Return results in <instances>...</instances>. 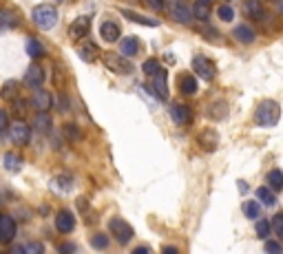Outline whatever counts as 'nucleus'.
Wrapping results in <instances>:
<instances>
[{
  "label": "nucleus",
  "mask_w": 283,
  "mask_h": 254,
  "mask_svg": "<svg viewBox=\"0 0 283 254\" xmlns=\"http://www.w3.org/2000/svg\"><path fill=\"white\" fill-rule=\"evenodd\" d=\"M279 117H281V106L274 100H263L255 111V122L259 126H274L279 124Z\"/></svg>",
  "instance_id": "nucleus-1"
},
{
  "label": "nucleus",
  "mask_w": 283,
  "mask_h": 254,
  "mask_svg": "<svg viewBox=\"0 0 283 254\" xmlns=\"http://www.w3.org/2000/svg\"><path fill=\"white\" fill-rule=\"evenodd\" d=\"M31 18L35 22V27L42 29V31H49L58 25V9L51 7V5H38L31 11Z\"/></svg>",
  "instance_id": "nucleus-2"
},
{
  "label": "nucleus",
  "mask_w": 283,
  "mask_h": 254,
  "mask_svg": "<svg viewBox=\"0 0 283 254\" xmlns=\"http://www.w3.org/2000/svg\"><path fill=\"white\" fill-rule=\"evenodd\" d=\"M108 232H111V237H115V241L119 245H126L131 243L135 237V230L131 223H126L124 219H119V217H113L111 221H108Z\"/></svg>",
  "instance_id": "nucleus-3"
},
{
  "label": "nucleus",
  "mask_w": 283,
  "mask_h": 254,
  "mask_svg": "<svg viewBox=\"0 0 283 254\" xmlns=\"http://www.w3.org/2000/svg\"><path fill=\"white\" fill-rule=\"evenodd\" d=\"M168 11H171V18L177 20L179 25H190L192 22V5L188 0H171L168 3Z\"/></svg>",
  "instance_id": "nucleus-4"
},
{
  "label": "nucleus",
  "mask_w": 283,
  "mask_h": 254,
  "mask_svg": "<svg viewBox=\"0 0 283 254\" xmlns=\"http://www.w3.org/2000/svg\"><path fill=\"white\" fill-rule=\"evenodd\" d=\"M192 71H195L199 77H204L206 82L215 80V75H217L215 64L210 62L208 58H204V56H195V58H192Z\"/></svg>",
  "instance_id": "nucleus-5"
},
{
  "label": "nucleus",
  "mask_w": 283,
  "mask_h": 254,
  "mask_svg": "<svg viewBox=\"0 0 283 254\" xmlns=\"http://www.w3.org/2000/svg\"><path fill=\"white\" fill-rule=\"evenodd\" d=\"M9 137L16 146H25V144H29V137H31V129L25 122H14L9 126Z\"/></svg>",
  "instance_id": "nucleus-6"
},
{
  "label": "nucleus",
  "mask_w": 283,
  "mask_h": 254,
  "mask_svg": "<svg viewBox=\"0 0 283 254\" xmlns=\"http://www.w3.org/2000/svg\"><path fill=\"white\" fill-rule=\"evenodd\" d=\"M16 237V221L7 215H0V245H9Z\"/></svg>",
  "instance_id": "nucleus-7"
},
{
  "label": "nucleus",
  "mask_w": 283,
  "mask_h": 254,
  "mask_svg": "<svg viewBox=\"0 0 283 254\" xmlns=\"http://www.w3.org/2000/svg\"><path fill=\"white\" fill-rule=\"evenodd\" d=\"M102 62H104L106 69L115 71V73H129L131 71V64L124 60V53L122 56H117V53H106V56L102 58Z\"/></svg>",
  "instance_id": "nucleus-8"
},
{
  "label": "nucleus",
  "mask_w": 283,
  "mask_h": 254,
  "mask_svg": "<svg viewBox=\"0 0 283 254\" xmlns=\"http://www.w3.org/2000/svg\"><path fill=\"white\" fill-rule=\"evenodd\" d=\"M153 93L157 100H168V80H166V71L159 69L157 73L153 75Z\"/></svg>",
  "instance_id": "nucleus-9"
},
{
  "label": "nucleus",
  "mask_w": 283,
  "mask_h": 254,
  "mask_svg": "<svg viewBox=\"0 0 283 254\" xmlns=\"http://www.w3.org/2000/svg\"><path fill=\"white\" fill-rule=\"evenodd\" d=\"M89 29H91V20H89L87 16H80V18H75V20L71 22L69 35H71L73 40H82L84 35L89 33Z\"/></svg>",
  "instance_id": "nucleus-10"
},
{
  "label": "nucleus",
  "mask_w": 283,
  "mask_h": 254,
  "mask_svg": "<svg viewBox=\"0 0 283 254\" xmlns=\"http://www.w3.org/2000/svg\"><path fill=\"white\" fill-rule=\"evenodd\" d=\"M42 82H45V71H42V66L40 64H31L27 69V73H25V84L29 89H40L42 87Z\"/></svg>",
  "instance_id": "nucleus-11"
},
{
  "label": "nucleus",
  "mask_w": 283,
  "mask_h": 254,
  "mask_svg": "<svg viewBox=\"0 0 283 254\" xmlns=\"http://www.w3.org/2000/svg\"><path fill=\"white\" fill-rule=\"evenodd\" d=\"M56 228L62 234L73 232V228H75V217H73V213H71V210H60V213L56 215Z\"/></svg>",
  "instance_id": "nucleus-12"
},
{
  "label": "nucleus",
  "mask_w": 283,
  "mask_h": 254,
  "mask_svg": "<svg viewBox=\"0 0 283 254\" xmlns=\"http://www.w3.org/2000/svg\"><path fill=\"white\" fill-rule=\"evenodd\" d=\"M51 104H53L51 93H47V91H42V89H35V91H33V95H31V106L35 108V111H49Z\"/></svg>",
  "instance_id": "nucleus-13"
},
{
  "label": "nucleus",
  "mask_w": 283,
  "mask_h": 254,
  "mask_svg": "<svg viewBox=\"0 0 283 254\" xmlns=\"http://www.w3.org/2000/svg\"><path fill=\"white\" fill-rule=\"evenodd\" d=\"M190 108L188 106H184V104H173L171 106V119L175 122L177 126H186L190 122Z\"/></svg>",
  "instance_id": "nucleus-14"
},
{
  "label": "nucleus",
  "mask_w": 283,
  "mask_h": 254,
  "mask_svg": "<svg viewBox=\"0 0 283 254\" xmlns=\"http://www.w3.org/2000/svg\"><path fill=\"white\" fill-rule=\"evenodd\" d=\"M100 35H102V40H104L106 45L117 42L119 40V27L115 25V22H111V20H104L102 22V27H100Z\"/></svg>",
  "instance_id": "nucleus-15"
},
{
  "label": "nucleus",
  "mask_w": 283,
  "mask_h": 254,
  "mask_svg": "<svg viewBox=\"0 0 283 254\" xmlns=\"http://www.w3.org/2000/svg\"><path fill=\"white\" fill-rule=\"evenodd\" d=\"M33 129L38 131V133H42V135L51 133V129H53L51 115L47 113V111H38V113H35V117H33Z\"/></svg>",
  "instance_id": "nucleus-16"
},
{
  "label": "nucleus",
  "mask_w": 283,
  "mask_h": 254,
  "mask_svg": "<svg viewBox=\"0 0 283 254\" xmlns=\"http://www.w3.org/2000/svg\"><path fill=\"white\" fill-rule=\"evenodd\" d=\"M232 38L237 42H241V45H252L255 38H257V33L252 31V27H248V25H239V27L232 29Z\"/></svg>",
  "instance_id": "nucleus-17"
},
{
  "label": "nucleus",
  "mask_w": 283,
  "mask_h": 254,
  "mask_svg": "<svg viewBox=\"0 0 283 254\" xmlns=\"http://www.w3.org/2000/svg\"><path fill=\"white\" fill-rule=\"evenodd\" d=\"M244 14L250 18V20H261L263 18V7L259 0H246L244 3Z\"/></svg>",
  "instance_id": "nucleus-18"
},
{
  "label": "nucleus",
  "mask_w": 283,
  "mask_h": 254,
  "mask_svg": "<svg viewBox=\"0 0 283 254\" xmlns=\"http://www.w3.org/2000/svg\"><path fill=\"white\" fill-rule=\"evenodd\" d=\"M122 16L129 18V20L137 22V25H144V27H157L159 22L155 18H148V16H142V14H135V11H129V9H122Z\"/></svg>",
  "instance_id": "nucleus-19"
},
{
  "label": "nucleus",
  "mask_w": 283,
  "mask_h": 254,
  "mask_svg": "<svg viewBox=\"0 0 283 254\" xmlns=\"http://www.w3.org/2000/svg\"><path fill=\"white\" fill-rule=\"evenodd\" d=\"M18 95H20V89H18V82L16 80H9L3 84V91H0V98L5 102H14Z\"/></svg>",
  "instance_id": "nucleus-20"
},
{
  "label": "nucleus",
  "mask_w": 283,
  "mask_h": 254,
  "mask_svg": "<svg viewBox=\"0 0 283 254\" xmlns=\"http://www.w3.org/2000/svg\"><path fill=\"white\" fill-rule=\"evenodd\" d=\"M179 91H182L184 95H195L197 93V80H195V75L184 73L182 80H179Z\"/></svg>",
  "instance_id": "nucleus-21"
},
{
  "label": "nucleus",
  "mask_w": 283,
  "mask_h": 254,
  "mask_svg": "<svg viewBox=\"0 0 283 254\" xmlns=\"http://www.w3.org/2000/svg\"><path fill=\"white\" fill-rule=\"evenodd\" d=\"M119 49H122V53L126 58H131V56H135L137 51H140V42H137V38H124L122 42H119Z\"/></svg>",
  "instance_id": "nucleus-22"
},
{
  "label": "nucleus",
  "mask_w": 283,
  "mask_h": 254,
  "mask_svg": "<svg viewBox=\"0 0 283 254\" xmlns=\"http://www.w3.org/2000/svg\"><path fill=\"white\" fill-rule=\"evenodd\" d=\"M18 27V16L9 9H0V29H14Z\"/></svg>",
  "instance_id": "nucleus-23"
},
{
  "label": "nucleus",
  "mask_w": 283,
  "mask_h": 254,
  "mask_svg": "<svg viewBox=\"0 0 283 254\" xmlns=\"http://www.w3.org/2000/svg\"><path fill=\"white\" fill-rule=\"evenodd\" d=\"M257 199H259V201H261L263 205H274V203H276L274 190L270 188V186H261V188H257Z\"/></svg>",
  "instance_id": "nucleus-24"
},
{
  "label": "nucleus",
  "mask_w": 283,
  "mask_h": 254,
  "mask_svg": "<svg viewBox=\"0 0 283 254\" xmlns=\"http://www.w3.org/2000/svg\"><path fill=\"white\" fill-rule=\"evenodd\" d=\"M266 184L272 188L274 192H279L283 190V173L279 171V168H274V171H270L268 173V179H266Z\"/></svg>",
  "instance_id": "nucleus-25"
},
{
  "label": "nucleus",
  "mask_w": 283,
  "mask_h": 254,
  "mask_svg": "<svg viewBox=\"0 0 283 254\" xmlns=\"http://www.w3.org/2000/svg\"><path fill=\"white\" fill-rule=\"evenodd\" d=\"M77 56H80L84 62H95V60H98V47H93V45H84V47H80V49H77Z\"/></svg>",
  "instance_id": "nucleus-26"
},
{
  "label": "nucleus",
  "mask_w": 283,
  "mask_h": 254,
  "mask_svg": "<svg viewBox=\"0 0 283 254\" xmlns=\"http://www.w3.org/2000/svg\"><path fill=\"white\" fill-rule=\"evenodd\" d=\"M192 16H195L197 20H208V16H210L208 0H197V3L192 5Z\"/></svg>",
  "instance_id": "nucleus-27"
},
{
  "label": "nucleus",
  "mask_w": 283,
  "mask_h": 254,
  "mask_svg": "<svg viewBox=\"0 0 283 254\" xmlns=\"http://www.w3.org/2000/svg\"><path fill=\"white\" fill-rule=\"evenodd\" d=\"M27 53H29L31 58H40V56H45L47 51H45V47H42V42H40V40L31 38V40L27 42Z\"/></svg>",
  "instance_id": "nucleus-28"
},
{
  "label": "nucleus",
  "mask_w": 283,
  "mask_h": 254,
  "mask_svg": "<svg viewBox=\"0 0 283 254\" xmlns=\"http://www.w3.org/2000/svg\"><path fill=\"white\" fill-rule=\"evenodd\" d=\"M244 215L248 217V219H259V215H261V205H259L257 201H246L244 203Z\"/></svg>",
  "instance_id": "nucleus-29"
},
{
  "label": "nucleus",
  "mask_w": 283,
  "mask_h": 254,
  "mask_svg": "<svg viewBox=\"0 0 283 254\" xmlns=\"http://www.w3.org/2000/svg\"><path fill=\"white\" fill-rule=\"evenodd\" d=\"M270 232H272V223L268 219H259L257 221V237L259 239H268Z\"/></svg>",
  "instance_id": "nucleus-30"
},
{
  "label": "nucleus",
  "mask_w": 283,
  "mask_h": 254,
  "mask_svg": "<svg viewBox=\"0 0 283 254\" xmlns=\"http://www.w3.org/2000/svg\"><path fill=\"white\" fill-rule=\"evenodd\" d=\"M20 164H22V161L18 159L16 155H11V153L5 155V168H7L9 173H18V171H20Z\"/></svg>",
  "instance_id": "nucleus-31"
},
{
  "label": "nucleus",
  "mask_w": 283,
  "mask_h": 254,
  "mask_svg": "<svg viewBox=\"0 0 283 254\" xmlns=\"http://www.w3.org/2000/svg\"><path fill=\"white\" fill-rule=\"evenodd\" d=\"M199 142L204 144V148H206V150H215V144H217V135H215L213 131H206V133H204V135L199 137Z\"/></svg>",
  "instance_id": "nucleus-32"
},
{
  "label": "nucleus",
  "mask_w": 283,
  "mask_h": 254,
  "mask_svg": "<svg viewBox=\"0 0 283 254\" xmlns=\"http://www.w3.org/2000/svg\"><path fill=\"white\" fill-rule=\"evenodd\" d=\"M217 14H219V18H221L224 22H232V20H234V9L230 7V5H221Z\"/></svg>",
  "instance_id": "nucleus-33"
},
{
  "label": "nucleus",
  "mask_w": 283,
  "mask_h": 254,
  "mask_svg": "<svg viewBox=\"0 0 283 254\" xmlns=\"http://www.w3.org/2000/svg\"><path fill=\"white\" fill-rule=\"evenodd\" d=\"M142 69H144V73H146V75H155V73H157V71L161 69V66H159V60H146Z\"/></svg>",
  "instance_id": "nucleus-34"
},
{
  "label": "nucleus",
  "mask_w": 283,
  "mask_h": 254,
  "mask_svg": "<svg viewBox=\"0 0 283 254\" xmlns=\"http://www.w3.org/2000/svg\"><path fill=\"white\" fill-rule=\"evenodd\" d=\"M91 245L95 247V250H104V247H108V237L106 234H95V237L91 239Z\"/></svg>",
  "instance_id": "nucleus-35"
},
{
  "label": "nucleus",
  "mask_w": 283,
  "mask_h": 254,
  "mask_svg": "<svg viewBox=\"0 0 283 254\" xmlns=\"http://www.w3.org/2000/svg\"><path fill=\"white\" fill-rule=\"evenodd\" d=\"M22 252H25V254H42V252H45V245H42V243H35V241H31V243L22 245Z\"/></svg>",
  "instance_id": "nucleus-36"
},
{
  "label": "nucleus",
  "mask_w": 283,
  "mask_h": 254,
  "mask_svg": "<svg viewBox=\"0 0 283 254\" xmlns=\"http://www.w3.org/2000/svg\"><path fill=\"white\" fill-rule=\"evenodd\" d=\"M272 230L279 237L283 239V213H279V215H274V221H272Z\"/></svg>",
  "instance_id": "nucleus-37"
},
{
  "label": "nucleus",
  "mask_w": 283,
  "mask_h": 254,
  "mask_svg": "<svg viewBox=\"0 0 283 254\" xmlns=\"http://www.w3.org/2000/svg\"><path fill=\"white\" fill-rule=\"evenodd\" d=\"M64 131H67V135L69 137H73V140H80V129H77V126L75 124H67V126H64Z\"/></svg>",
  "instance_id": "nucleus-38"
},
{
  "label": "nucleus",
  "mask_w": 283,
  "mask_h": 254,
  "mask_svg": "<svg viewBox=\"0 0 283 254\" xmlns=\"http://www.w3.org/2000/svg\"><path fill=\"white\" fill-rule=\"evenodd\" d=\"M9 115H7V111H0V133L3 131H9Z\"/></svg>",
  "instance_id": "nucleus-39"
},
{
  "label": "nucleus",
  "mask_w": 283,
  "mask_h": 254,
  "mask_svg": "<svg viewBox=\"0 0 283 254\" xmlns=\"http://www.w3.org/2000/svg\"><path fill=\"white\" fill-rule=\"evenodd\" d=\"M266 252H283V247H281V243H276V241H266Z\"/></svg>",
  "instance_id": "nucleus-40"
},
{
  "label": "nucleus",
  "mask_w": 283,
  "mask_h": 254,
  "mask_svg": "<svg viewBox=\"0 0 283 254\" xmlns=\"http://www.w3.org/2000/svg\"><path fill=\"white\" fill-rule=\"evenodd\" d=\"M146 3H148V7L155 9V11H161L166 7V0H146Z\"/></svg>",
  "instance_id": "nucleus-41"
},
{
  "label": "nucleus",
  "mask_w": 283,
  "mask_h": 254,
  "mask_svg": "<svg viewBox=\"0 0 283 254\" xmlns=\"http://www.w3.org/2000/svg\"><path fill=\"white\" fill-rule=\"evenodd\" d=\"M58 181H60V188L62 190H71V186H73V181H71L69 177H60Z\"/></svg>",
  "instance_id": "nucleus-42"
},
{
  "label": "nucleus",
  "mask_w": 283,
  "mask_h": 254,
  "mask_svg": "<svg viewBox=\"0 0 283 254\" xmlns=\"http://www.w3.org/2000/svg\"><path fill=\"white\" fill-rule=\"evenodd\" d=\"M60 252H75V245L73 243H64L62 247H60Z\"/></svg>",
  "instance_id": "nucleus-43"
},
{
  "label": "nucleus",
  "mask_w": 283,
  "mask_h": 254,
  "mask_svg": "<svg viewBox=\"0 0 283 254\" xmlns=\"http://www.w3.org/2000/svg\"><path fill=\"white\" fill-rule=\"evenodd\" d=\"M239 190H241V192H248V186H246V181H239Z\"/></svg>",
  "instance_id": "nucleus-44"
},
{
  "label": "nucleus",
  "mask_w": 283,
  "mask_h": 254,
  "mask_svg": "<svg viewBox=\"0 0 283 254\" xmlns=\"http://www.w3.org/2000/svg\"><path fill=\"white\" fill-rule=\"evenodd\" d=\"M148 247H135V254H146Z\"/></svg>",
  "instance_id": "nucleus-45"
},
{
  "label": "nucleus",
  "mask_w": 283,
  "mask_h": 254,
  "mask_svg": "<svg viewBox=\"0 0 283 254\" xmlns=\"http://www.w3.org/2000/svg\"><path fill=\"white\" fill-rule=\"evenodd\" d=\"M164 252H166V254H175L177 247H164Z\"/></svg>",
  "instance_id": "nucleus-46"
},
{
  "label": "nucleus",
  "mask_w": 283,
  "mask_h": 254,
  "mask_svg": "<svg viewBox=\"0 0 283 254\" xmlns=\"http://www.w3.org/2000/svg\"><path fill=\"white\" fill-rule=\"evenodd\" d=\"M281 11H283V5H281Z\"/></svg>",
  "instance_id": "nucleus-47"
},
{
  "label": "nucleus",
  "mask_w": 283,
  "mask_h": 254,
  "mask_svg": "<svg viewBox=\"0 0 283 254\" xmlns=\"http://www.w3.org/2000/svg\"><path fill=\"white\" fill-rule=\"evenodd\" d=\"M208 3H210V0H208Z\"/></svg>",
  "instance_id": "nucleus-48"
}]
</instances>
